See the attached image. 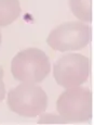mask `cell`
I'll use <instances>...</instances> for the list:
<instances>
[{
    "label": "cell",
    "mask_w": 94,
    "mask_h": 125,
    "mask_svg": "<svg viewBox=\"0 0 94 125\" xmlns=\"http://www.w3.org/2000/svg\"><path fill=\"white\" fill-rule=\"evenodd\" d=\"M50 70L49 57L38 48H28L20 51L11 63L12 75L14 80L21 83H41L49 75Z\"/></svg>",
    "instance_id": "1"
},
{
    "label": "cell",
    "mask_w": 94,
    "mask_h": 125,
    "mask_svg": "<svg viewBox=\"0 0 94 125\" xmlns=\"http://www.w3.org/2000/svg\"><path fill=\"white\" fill-rule=\"evenodd\" d=\"M8 105L11 111L24 117L42 114L48 105L45 91L36 84L21 83L8 94Z\"/></svg>",
    "instance_id": "2"
},
{
    "label": "cell",
    "mask_w": 94,
    "mask_h": 125,
    "mask_svg": "<svg viewBox=\"0 0 94 125\" xmlns=\"http://www.w3.org/2000/svg\"><path fill=\"white\" fill-rule=\"evenodd\" d=\"M59 114L68 123L88 122L93 116V98L89 88H67L56 101Z\"/></svg>",
    "instance_id": "3"
},
{
    "label": "cell",
    "mask_w": 94,
    "mask_h": 125,
    "mask_svg": "<svg viewBox=\"0 0 94 125\" xmlns=\"http://www.w3.org/2000/svg\"><path fill=\"white\" fill-rule=\"evenodd\" d=\"M92 30L84 22L63 23L51 31L47 42L53 50L61 52L76 51L89 45Z\"/></svg>",
    "instance_id": "4"
},
{
    "label": "cell",
    "mask_w": 94,
    "mask_h": 125,
    "mask_svg": "<svg viewBox=\"0 0 94 125\" xmlns=\"http://www.w3.org/2000/svg\"><path fill=\"white\" fill-rule=\"evenodd\" d=\"M90 73V61L80 53H68L60 58L53 66L55 82L64 88H73L85 83Z\"/></svg>",
    "instance_id": "5"
},
{
    "label": "cell",
    "mask_w": 94,
    "mask_h": 125,
    "mask_svg": "<svg viewBox=\"0 0 94 125\" xmlns=\"http://www.w3.org/2000/svg\"><path fill=\"white\" fill-rule=\"evenodd\" d=\"M21 14L20 0H0V27L12 24Z\"/></svg>",
    "instance_id": "6"
},
{
    "label": "cell",
    "mask_w": 94,
    "mask_h": 125,
    "mask_svg": "<svg viewBox=\"0 0 94 125\" xmlns=\"http://www.w3.org/2000/svg\"><path fill=\"white\" fill-rule=\"evenodd\" d=\"M73 14L81 22H93V0H69Z\"/></svg>",
    "instance_id": "7"
},
{
    "label": "cell",
    "mask_w": 94,
    "mask_h": 125,
    "mask_svg": "<svg viewBox=\"0 0 94 125\" xmlns=\"http://www.w3.org/2000/svg\"><path fill=\"white\" fill-rule=\"evenodd\" d=\"M39 124H67L68 122L61 115L55 114H43L38 121Z\"/></svg>",
    "instance_id": "8"
},
{
    "label": "cell",
    "mask_w": 94,
    "mask_h": 125,
    "mask_svg": "<svg viewBox=\"0 0 94 125\" xmlns=\"http://www.w3.org/2000/svg\"><path fill=\"white\" fill-rule=\"evenodd\" d=\"M6 98V86L3 82V70L0 66V102Z\"/></svg>",
    "instance_id": "9"
},
{
    "label": "cell",
    "mask_w": 94,
    "mask_h": 125,
    "mask_svg": "<svg viewBox=\"0 0 94 125\" xmlns=\"http://www.w3.org/2000/svg\"><path fill=\"white\" fill-rule=\"evenodd\" d=\"M0 45H1V32H0Z\"/></svg>",
    "instance_id": "10"
}]
</instances>
